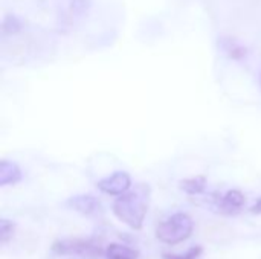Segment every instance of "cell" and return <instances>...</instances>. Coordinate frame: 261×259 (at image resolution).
Segmentation results:
<instances>
[{
	"mask_svg": "<svg viewBox=\"0 0 261 259\" xmlns=\"http://www.w3.org/2000/svg\"><path fill=\"white\" fill-rule=\"evenodd\" d=\"M202 253H203V247H202V246H194V247L188 249V250H187L185 253H182V255L164 253V259H199Z\"/></svg>",
	"mask_w": 261,
	"mask_h": 259,
	"instance_id": "obj_12",
	"label": "cell"
},
{
	"mask_svg": "<svg viewBox=\"0 0 261 259\" xmlns=\"http://www.w3.org/2000/svg\"><path fill=\"white\" fill-rule=\"evenodd\" d=\"M14 231H15V224L9 220H2L0 221V241L2 244H6L12 237H14Z\"/></svg>",
	"mask_w": 261,
	"mask_h": 259,
	"instance_id": "obj_13",
	"label": "cell"
},
{
	"mask_svg": "<svg viewBox=\"0 0 261 259\" xmlns=\"http://www.w3.org/2000/svg\"><path fill=\"white\" fill-rule=\"evenodd\" d=\"M150 206V186L145 183L136 185L127 194L116 197L113 202V214L115 217L127 224L133 231H141L148 212Z\"/></svg>",
	"mask_w": 261,
	"mask_h": 259,
	"instance_id": "obj_1",
	"label": "cell"
},
{
	"mask_svg": "<svg viewBox=\"0 0 261 259\" xmlns=\"http://www.w3.org/2000/svg\"><path fill=\"white\" fill-rule=\"evenodd\" d=\"M220 43H222L223 52L229 58H232V60H243V58H246V55H248L246 47L243 44L237 43L236 40H232V38H222Z\"/></svg>",
	"mask_w": 261,
	"mask_h": 259,
	"instance_id": "obj_10",
	"label": "cell"
},
{
	"mask_svg": "<svg viewBox=\"0 0 261 259\" xmlns=\"http://www.w3.org/2000/svg\"><path fill=\"white\" fill-rule=\"evenodd\" d=\"M194 232V221L188 214L177 212L167 220H164L158 229L156 237L161 243L168 246H176L187 241Z\"/></svg>",
	"mask_w": 261,
	"mask_h": 259,
	"instance_id": "obj_2",
	"label": "cell"
},
{
	"mask_svg": "<svg viewBox=\"0 0 261 259\" xmlns=\"http://www.w3.org/2000/svg\"><path fill=\"white\" fill-rule=\"evenodd\" d=\"M96 188L112 197H121L132 189V177L125 171H116L96 182Z\"/></svg>",
	"mask_w": 261,
	"mask_h": 259,
	"instance_id": "obj_4",
	"label": "cell"
},
{
	"mask_svg": "<svg viewBox=\"0 0 261 259\" xmlns=\"http://www.w3.org/2000/svg\"><path fill=\"white\" fill-rule=\"evenodd\" d=\"M246 203V198H245V194L239 189H229L226 194H223L220 198H219V203H217V209L222 215H237L243 206Z\"/></svg>",
	"mask_w": 261,
	"mask_h": 259,
	"instance_id": "obj_5",
	"label": "cell"
},
{
	"mask_svg": "<svg viewBox=\"0 0 261 259\" xmlns=\"http://www.w3.org/2000/svg\"><path fill=\"white\" fill-rule=\"evenodd\" d=\"M66 206L70 208L72 211L81 214V215H93L98 211H101V203L96 197L90 194H83V195H73L66 202Z\"/></svg>",
	"mask_w": 261,
	"mask_h": 259,
	"instance_id": "obj_6",
	"label": "cell"
},
{
	"mask_svg": "<svg viewBox=\"0 0 261 259\" xmlns=\"http://www.w3.org/2000/svg\"><path fill=\"white\" fill-rule=\"evenodd\" d=\"M104 253H106L107 259H138L139 256L138 250H135L128 246H124V244H118V243L107 246Z\"/></svg>",
	"mask_w": 261,
	"mask_h": 259,
	"instance_id": "obj_8",
	"label": "cell"
},
{
	"mask_svg": "<svg viewBox=\"0 0 261 259\" xmlns=\"http://www.w3.org/2000/svg\"><path fill=\"white\" fill-rule=\"evenodd\" d=\"M251 212H252V214H258V215H261V197L257 200V203L251 208Z\"/></svg>",
	"mask_w": 261,
	"mask_h": 259,
	"instance_id": "obj_14",
	"label": "cell"
},
{
	"mask_svg": "<svg viewBox=\"0 0 261 259\" xmlns=\"http://www.w3.org/2000/svg\"><path fill=\"white\" fill-rule=\"evenodd\" d=\"M3 32L11 35V34H17L21 31V21L20 18H17L15 15H6L3 20Z\"/></svg>",
	"mask_w": 261,
	"mask_h": 259,
	"instance_id": "obj_11",
	"label": "cell"
},
{
	"mask_svg": "<svg viewBox=\"0 0 261 259\" xmlns=\"http://www.w3.org/2000/svg\"><path fill=\"white\" fill-rule=\"evenodd\" d=\"M179 186L188 195H199L206 188V177L205 176H196V177L184 179Z\"/></svg>",
	"mask_w": 261,
	"mask_h": 259,
	"instance_id": "obj_9",
	"label": "cell"
},
{
	"mask_svg": "<svg viewBox=\"0 0 261 259\" xmlns=\"http://www.w3.org/2000/svg\"><path fill=\"white\" fill-rule=\"evenodd\" d=\"M21 169L15 162L2 160L0 162V186H12L21 182Z\"/></svg>",
	"mask_w": 261,
	"mask_h": 259,
	"instance_id": "obj_7",
	"label": "cell"
},
{
	"mask_svg": "<svg viewBox=\"0 0 261 259\" xmlns=\"http://www.w3.org/2000/svg\"><path fill=\"white\" fill-rule=\"evenodd\" d=\"M258 82H260V87H261V73H260V76H258Z\"/></svg>",
	"mask_w": 261,
	"mask_h": 259,
	"instance_id": "obj_15",
	"label": "cell"
},
{
	"mask_svg": "<svg viewBox=\"0 0 261 259\" xmlns=\"http://www.w3.org/2000/svg\"><path fill=\"white\" fill-rule=\"evenodd\" d=\"M52 252L60 256H98L102 253L99 244L92 240L64 238L52 244Z\"/></svg>",
	"mask_w": 261,
	"mask_h": 259,
	"instance_id": "obj_3",
	"label": "cell"
}]
</instances>
